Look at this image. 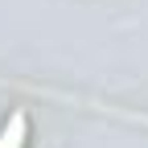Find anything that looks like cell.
Wrapping results in <instances>:
<instances>
[{"mask_svg": "<svg viewBox=\"0 0 148 148\" xmlns=\"http://www.w3.org/2000/svg\"><path fill=\"white\" fill-rule=\"evenodd\" d=\"M25 136H29V119L25 111H12L4 132H0V148H25Z\"/></svg>", "mask_w": 148, "mask_h": 148, "instance_id": "obj_1", "label": "cell"}]
</instances>
